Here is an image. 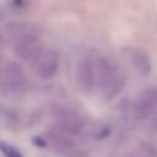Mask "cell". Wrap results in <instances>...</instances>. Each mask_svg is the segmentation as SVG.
Listing matches in <instances>:
<instances>
[{"mask_svg": "<svg viewBox=\"0 0 157 157\" xmlns=\"http://www.w3.org/2000/svg\"><path fill=\"white\" fill-rule=\"evenodd\" d=\"M43 46L36 33H28L17 38L14 44V54L18 60L28 64H36L43 54Z\"/></svg>", "mask_w": 157, "mask_h": 157, "instance_id": "6da1fadb", "label": "cell"}, {"mask_svg": "<svg viewBox=\"0 0 157 157\" xmlns=\"http://www.w3.org/2000/svg\"><path fill=\"white\" fill-rule=\"evenodd\" d=\"M27 77L17 63H10L0 74V90L3 93H15L25 86Z\"/></svg>", "mask_w": 157, "mask_h": 157, "instance_id": "7a4b0ae2", "label": "cell"}, {"mask_svg": "<svg viewBox=\"0 0 157 157\" xmlns=\"http://www.w3.org/2000/svg\"><path fill=\"white\" fill-rule=\"evenodd\" d=\"M95 70H96V86L104 89V90L111 89V86L118 81L113 63L110 61L107 57H99L96 60Z\"/></svg>", "mask_w": 157, "mask_h": 157, "instance_id": "3957f363", "label": "cell"}, {"mask_svg": "<svg viewBox=\"0 0 157 157\" xmlns=\"http://www.w3.org/2000/svg\"><path fill=\"white\" fill-rule=\"evenodd\" d=\"M60 68V57L59 53L52 49L44 50L39 61L36 63V74L40 79L49 81L54 78Z\"/></svg>", "mask_w": 157, "mask_h": 157, "instance_id": "277c9868", "label": "cell"}, {"mask_svg": "<svg viewBox=\"0 0 157 157\" xmlns=\"http://www.w3.org/2000/svg\"><path fill=\"white\" fill-rule=\"evenodd\" d=\"M77 81L83 92H92L96 86V70L95 61L83 59L79 61L77 68Z\"/></svg>", "mask_w": 157, "mask_h": 157, "instance_id": "5b68a950", "label": "cell"}, {"mask_svg": "<svg viewBox=\"0 0 157 157\" xmlns=\"http://www.w3.org/2000/svg\"><path fill=\"white\" fill-rule=\"evenodd\" d=\"M131 61L135 65V68L139 74L142 75H150L151 70H153V64H151V59L149 53L143 49H133L131 53Z\"/></svg>", "mask_w": 157, "mask_h": 157, "instance_id": "8992f818", "label": "cell"}, {"mask_svg": "<svg viewBox=\"0 0 157 157\" xmlns=\"http://www.w3.org/2000/svg\"><path fill=\"white\" fill-rule=\"evenodd\" d=\"M60 128L63 129V132L68 133V135H77L82 131L83 124L79 118H78L75 114L72 113H63L61 117H60V121H59Z\"/></svg>", "mask_w": 157, "mask_h": 157, "instance_id": "52a82bcc", "label": "cell"}, {"mask_svg": "<svg viewBox=\"0 0 157 157\" xmlns=\"http://www.w3.org/2000/svg\"><path fill=\"white\" fill-rule=\"evenodd\" d=\"M48 140L54 147V150H59V151L68 150L74 145L72 140L68 138V133H65V132H49Z\"/></svg>", "mask_w": 157, "mask_h": 157, "instance_id": "ba28073f", "label": "cell"}, {"mask_svg": "<svg viewBox=\"0 0 157 157\" xmlns=\"http://www.w3.org/2000/svg\"><path fill=\"white\" fill-rule=\"evenodd\" d=\"M0 150L4 154V157H22V154L20 153L18 149H15L14 146L9 145L6 142H0Z\"/></svg>", "mask_w": 157, "mask_h": 157, "instance_id": "9c48e42d", "label": "cell"}, {"mask_svg": "<svg viewBox=\"0 0 157 157\" xmlns=\"http://www.w3.org/2000/svg\"><path fill=\"white\" fill-rule=\"evenodd\" d=\"M3 43H4V36H3V33H2V31H0V49H2Z\"/></svg>", "mask_w": 157, "mask_h": 157, "instance_id": "30bf717a", "label": "cell"}, {"mask_svg": "<svg viewBox=\"0 0 157 157\" xmlns=\"http://www.w3.org/2000/svg\"><path fill=\"white\" fill-rule=\"evenodd\" d=\"M2 15H3V14H2V9H0V18H2Z\"/></svg>", "mask_w": 157, "mask_h": 157, "instance_id": "8fae6325", "label": "cell"}]
</instances>
